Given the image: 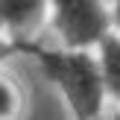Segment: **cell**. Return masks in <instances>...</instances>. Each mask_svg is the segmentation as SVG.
<instances>
[{"instance_id": "6da1fadb", "label": "cell", "mask_w": 120, "mask_h": 120, "mask_svg": "<svg viewBox=\"0 0 120 120\" xmlns=\"http://www.w3.org/2000/svg\"><path fill=\"white\" fill-rule=\"evenodd\" d=\"M12 53H26L38 62L41 73L47 76V82L53 88H59L68 109L73 111V117L79 120L100 117L103 103H105V88H103L97 56H91L82 47L50 50V47L35 44L32 38L12 41Z\"/></svg>"}, {"instance_id": "7a4b0ae2", "label": "cell", "mask_w": 120, "mask_h": 120, "mask_svg": "<svg viewBox=\"0 0 120 120\" xmlns=\"http://www.w3.org/2000/svg\"><path fill=\"white\" fill-rule=\"evenodd\" d=\"M47 12L64 47L91 50L111 29V9L105 0H47Z\"/></svg>"}, {"instance_id": "3957f363", "label": "cell", "mask_w": 120, "mask_h": 120, "mask_svg": "<svg viewBox=\"0 0 120 120\" xmlns=\"http://www.w3.org/2000/svg\"><path fill=\"white\" fill-rule=\"evenodd\" d=\"M47 15V0H0V35L23 41L41 26Z\"/></svg>"}, {"instance_id": "277c9868", "label": "cell", "mask_w": 120, "mask_h": 120, "mask_svg": "<svg viewBox=\"0 0 120 120\" xmlns=\"http://www.w3.org/2000/svg\"><path fill=\"white\" fill-rule=\"evenodd\" d=\"M100 53H97V64H100V76H103V88L105 97L120 103V32H105L100 38Z\"/></svg>"}, {"instance_id": "5b68a950", "label": "cell", "mask_w": 120, "mask_h": 120, "mask_svg": "<svg viewBox=\"0 0 120 120\" xmlns=\"http://www.w3.org/2000/svg\"><path fill=\"white\" fill-rule=\"evenodd\" d=\"M15 111H18V94H15V88H12V82L0 76V120L12 117Z\"/></svg>"}, {"instance_id": "8992f818", "label": "cell", "mask_w": 120, "mask_h": 120, "mask_svg": "<svg viewBox=\"0 0 120 120\" xmlns=\"http://www.w3.org/2000/svg\"><path fill=\"white\" fill-rule=\"evenodd\" d=\"M111 26H117L120 32V0H114V6H111Z\"/></svg>"}, {"instance_id": "52a82bcc", "label": "cell", "mask_w": 120, "mask_h": 120, "mask_svg": "<svg viewBox=\"0 0 120 120\" xmlns=\"http://www.w3.org/2000/svg\"><path fill=\"white\" fill-rule=\"evenodd\" d=\"M9 53H12V44L0 38V59H3V56H9Z\"/></svg>"}, {"instance_id": "ba28073f", "label": "cell", "mask_w": 120, "mask_h": 120, "mask_svg": "<svg viewBox=\"0 0 120 120\" xmlns=\"http://www.w3.org/2000/svg\"><path fill=\"white\" fill-rule=\"evenodd\" d=\"M117 117H120V114H117Z\"/></svg>"}]
</instances>
